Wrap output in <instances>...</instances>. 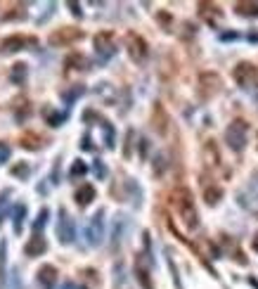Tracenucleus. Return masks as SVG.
I'll list each match as a JSON object with an SVG mask.
<instances>
[{"label": "nucleus", "mask_w": 258, "mask_h": 289, "mask_svg": "<svg viewBox=\"0 0 258 289\" xmlns=\"http://www.w3.org/2000/svg\"><path fill=\"white\" fill-rule=\"evenodd\" d=\"M126 48H128V54L135 59V62H145L149 54V48H147V40L135 34V31H128L126 34Z\"/></svg>", "instance_id": "nucleus-5"}, {"label": "nucleus", "mask_w": 258, "mask_h": 289, "mask_svg": "<svg viewBox=\"0 0 258 289\" xmlns=\"http://www.w3.org/2000/svg\"><path fill=\"white\" fill-rule=\"evenodd\" d=\"M225 140L227 144L235 149V152H241L244 147H246V140H249V126H246V121H241V119H235L227 130H225Z\"/></svg>", "instance_id": "nucleus-3"}, {"label": "nucleus", "mask_w": 258, "mask_h": 289, "mask_svg": "<svg viewBox=\"0 0 258 289\" xmlns=\"http://www.w3.org/2000/svg\"><path fill=\"white\" fill-rule=\"evenodd\" d=\"M152 121H154V128L164 135L166 133V126H168V116H166V111H164V107L156 102L154 105V114H152Z\"/></svg>", "instance_id": "nucleus-18"}, {"label": "nucleus", "mask_w": 258, "mask_h": 289, "mask_svg": "<svg viewBox=\"0 0 258 289\" xmlns=\"http://www.w3.org/2000/svg\"><path fill=\"white\" fill-rule=\"evenodd\" d=\"M235 12L241 17H258V2H235Z\"/></svg>", "instance_id": "nucleus-21"}, {"label": "nucleus", "mask_w": 258, "mask_h": 289, "mask_svg": "<svg viewBox=\"0 0 258 289\" xmlns=\"http://www.w3.org/2000/svg\"><path fill=\"white\" fill-rule=\"evenodd\" d=\"M92 171H95V176H97L100 181H102V178H107V166H104V162H100V159H97L95 166H92Z\"/></svg>", "instance_id": "nucleus-32"}, {"label": "nucleus", "mask_w": 258, "mask_h": 289, "mask_svg": "<svg viewBox=\"0 0 258 289\" xmlns=\"http://www.w3.org/2000/svg\"><path fill=\"white\" fill-rule=\"evenodd\" d=\"M40 135H36V133H24L21 135V147L24 149H31V152H36V149H40Z\"/></svg>", "instance_id": "nucleus-22"}, {"label": "nucleus", "mask_w": 258, "mask_h": 289, "mask_svg": "<svg viewBox=\"0 0 258 289\" xmlns=\"http://www.w3.org/2000/svg\"><path fill=\"white\" fill-rule=\"evenodd\" d=\"M69 7L74 10V15H76V17H81V5H76V2H69Z\"/></svg>", "instance_id": "nucleus-36"}, {"label": "nucleus", "mask_w": 258, "mask_h": 289, "mask_svg": "<svg viewBox=\"0 0 258 289\" xmlns=\"http://www.w3.org/2000/svg\"><path fill=\"white\" fill-rule=\"evenodd\" d=\"M102 128H104V143H107V147H114V128H111L109 121H102Z\"/></svg>", "instance_id": "nucleus-27"}, {"label": "nucleus", "mask_w": 258, "mask_h": 289, "mask_svg": "<svg viewBox=\"0 0 258 289\" xmlns=\"http://www.w3.org/2000/svg\"><path fill=\"white\" fill-rule=\"evenodd\" d=\"M249 285H251L254 289H258V280H256V277H249Z\"/></svg>", "instance_id": "nucleus-38"}, {"label": "nucleus", "mask_w": 258, "mask_h": 289, "mask_svg": "<svg viewBox=\"0 0 258 289\" xmlns=\"http://www.w3.org/2000/svg\"><path fill=\"white\" fill-rule=\"evenodd\" d=\"M223 40H237V34H232V31H230V34H223Z\"/></svg>", "instance_id": "nucleus-37"}, {"label": "nucleus", "mask_w": 258, "mask_h": 289, "mask_svg": "<svg viewBox=\"0 0 258 289\" xmlns=\"http://www.w3.org/2000/svg\"><path fill=\"white\" fill-rule=\"evenodd\" d=\"M24 218H26V206H24V204H19L17 209H15V220H12V223H15V233H21V225H24Z\"/></svg>", "instance_id": "nucleus-23"}, {"label": "nucleus", "mask_w": 258, "mask_h": 289, "mask_svg": "<svg viewBox=\"0 0 258 289\" xmlns=\"http://www.w3.org/2000/svg\"><path fill=\"white\" fill-rule=\"evenodd\" d=\"M24 48H26V38L24 36H10V38H5V40L0 43V50L7 53V54L19 53V50H24Z\"/></svg>", "instance_id": "nucleus-16"}, {"label": "nucleus", "mask_w": 258, "mask_h": 289, "mask_svg": "<svg viewBox=\"0 0 258 289\" xmlns=\"http://www.w3.org/2000/svg\"><path fill=\"white\" fill-rule=\"evenodd\" d=\"M81 38H83V31H78L76 26H64L50 36V45H69V43H76Z\"/></svg>", "instance_id": "nucleus-8"}, {"label": "nucleus", "mask_w": 258, "mask_h": 289, "mask_svg": "<svg viewBox=\"0 0 258 289\" xmlns=\"http://www.w3.org/2000/svg\"><path fill=\"white\" fill-rule=\"evenodd\" d=\"M12 69H15V72H12V81H15V83H21V81H24V76H26V64H24V62H19V64H15Z\"/></svg>", "instance_id": "nucleus-25"}, {"label": "nucleus", "mask_w": 258, "mask_h": 289, "mask_svg": "<svg viewBox=\"0 0 258 289\" xmlns=\"http://www.w3.org/2000/svg\"><path fill=\"white\" fill-rule=\"evenodd\" d=\"M5 253H7V244H0V287L5 285Z\"/></svg>", "instance_id": "nucleus-26"}, {"label": "nucleus", "mask_w": 258, "mask_h": 289, "mask_svg": "<svg viewBox=\"0 0 258 289\" xmlns=\"http://www.w3.org/2000/svg\"><path fill=\"white\" fill-rule=\"evenodd\" d=\"M45 220H48V209H40L38 211V218H36V223H34V230H43L45 228Z\"/></svg>", "instance_id": "nucleus-30"}, {"label": "nucleus", "mask_w": 258, "mask_h": 289, "mask_svg": "<svg viewBox=\"0 0 258 289\" xmlns=\"http://www.w3.org/2000/svg\"><path fill=\"white\" fill-rule=\"evenodd\" d=\"M57 280H59V272H57L55 266H40V271H38V282H40L43 287L52 289L57 285Z\"/></svg>", "instance_id": "nucleus-12"}, {"label": "nucleus", "mask_w": 258, "mask_h": 289, "mask_svg": "<svg viewBox=\"0 0 258 289\" xmlns=\"http://www.w3.org/2000/svg\"><path fill=\"white\" fill-rule=\"evenodd\" d=\"M135 277L142 285V289H154L152 280H149V258L145 253H138L135 256Z\"/></svg>", "instance_id": "nucleus-9"}, {"label": "nucleus", "mask_w": 258, "mask_h": 289, "mask_svg": "<svg viewBox=\"0 0 258 289\" xmlns=\"http://www.w3.org/2000/svg\"><path fill=\"white\" fill-rule=\"evenodd\" d=\"M62 289H74V285H71V282H67V285H64Z\"/></svg>", "instance_id": "nucleus-41"}, {"label": "nucleus", "mask_w": 258, "mask_h": 289, "mask_svg": "<svg viewBox=\"0 0 258 289\" xmlns=\"http://www.w3.org/2000/svg\"><path fill=\"white\" fill-rule=\"evenodd\" d=\"M232 78L240 86L241 90H256L258 88V67H254L251 62H240L232 69Z\"/></svg>", "instance_id": "nucleus-2"}, {"label": "nucleus", "mask_w": 258, "mask_h": 289, "mask_svg": "<svg viewBox=\"0 0 258 289\" xmlns=\"http://www.w3.org/2000/svg\"><path fill=\"white\" fill-rule=\"evenodd\" d=\"M204 162H206V166H218V162H221L218 149H216V143H213V140H208V143L204 144Z\"/></svg>", "instance_id": "nucleus-20"}, {"label": "nucleus", "mask_w": 258, "mask_h": 289, "mask_svg": "<svg viewBox=\"0 0 258 289\" xmlns=\"http://www.w3.org/2000/svg\"><path fill=\"white\" fill-rule=\"evenodd\" d=\"M133 135H135V133H133V130H128V135H126V152H123L126 157H130V144H133Z\"/></svg>", "instance_id": "nucleus-34"}, {"label": "nucleus", "mask_w": 258, "mask_h": 289, "mask_svg": "<svg viewBox=\"0 0 258 289\" xmlns=\"http://www.w3.org/2000/svg\"><path fill=\"white\" fill-rule=\"evenodd\" d=\"M81 95H83V86H74V90L71 92H62V97L67 100V105H71L76 97H81Z\"/></svg>", "instance_id": "nucleus-28"}, {"label": "nucleus", "mask_w": 258, "mask_h": 289, "mask_svg": "<svg viewBox=\"0 0 258 289\" xmlns=\"http://www.w3.org/2000/svg\"><path fill=\"white\" fill-rule=\"evenodd\" d=\"M29 173H31V168H29V163H24V162H21V166L12 168V176L15 178H29Z\"/></svg>", "instance_id": "nucleus-29"}, {"label": "nucleus", "mask_w": 258, "mask_h": 289, "mask_svg": "<svg viewBox=\"0 0 258 289\" xmlns=\"http://www.w3.org/2000/svg\"><path fill=\"white\" fill-rule=\"evenodd\" d=\"M81 147H83V149H92V144H90V135H88V133H86V135H83V140H81Z\"/></svg>", "instance_id": "nucleus-35"}, {"label": "nucleus", "mask_w": 258, "mask_h": 289, "mask_svg": "<svg viewBox=\"0 0 258 289\" xmlns=\"http://www.w3.org/2000/svg\"><path fill=\"white\" fill-rule=\"evenodd\" d=\"M199 86H202V97H211V95H216L218 88H221V78H218V73H202V78H199Z\"/></svg>", "instance_id": "nucleus-11"}, {"label": "nucleus", "mask_w": 258, "mask_h": 289, "mask_svg": "<svg viewBox=\"0 0 258 289\" xmlns=\"http://www.w3.org/2000/svg\"><path fill=\"white\" fill-rule=\"evenodd\" d=\"M86 64H88V62H86V57H83V54H81V53H71L67 59H64V72H67V73L83 72V69H86Z\"/></svg>", "instance_id": "nucleus-17"}, {"label": "nucleus", "mask_w": 258, "mask_h": 289, "mask_svg": "<svg viewBox=\"0 0 258 289\" xmlns=\"http://www.w3.org/2000/svg\"><path fill=\"white\" fill-rule=\"evenodd\" d=\"M251 244H254V249H256V252H258V233H256V235H254V242H251Z\"/></svg>", "instance_id": "nucleus-40"}, {"label": "nucleus", "mask_w": 258, "mask_h": 289, "mask_svg": "<svg viewBox=\"0 0 258 289\" xmlns=\"http://www.w3.org/2000/svg\"><path fill=\"white\" fill-rule=\"evenodd\" d=\"M40 114H43V119H45V124L52 128H59L64 121H67V114L64 111H57V109H52L50 105H45V107L40 109Z\"/></svg>", "instance_id": "nucleus-14"}, {"label": "nucleus", "mask_w": 258, "mask_h": 289, "mask_svg": "<svg viewBox=\"0 0 258 289\" xmlns=\"http://www.w3.org/2000/svg\"><path fill=\"white\" fill-rule=\"evenodd\" d=\"M197 10H199V15H202L211 26H216V21L223 17V12H221V7L218 5H213V2H199L197 5Z\"/></svg>", "instance_id": "nucleus-13"}, {"label": "nucleus", "mask_w": 258, "mask_h": 289, "mask_svg": "<svg viewBox=\"0 0 258 289\" xmlns=\"http://www.w3.org/2000/svg\"><path fill=\"white\" fill-rule=\"evenodd\" d=\"M171 209L175 211V216L183 220V225L187 230H197L199 225V214H197V206H194V197L187 187H175L171 192Z\"/></svg>", "instance_id": "nucleus-1"}, {"label": "nucleus", "mask_w": 258, "mask_h": 289, "mask_svg": "<svg viewBox=\"0 0 258 289\" xmlns=\"http://www.w3.org/2000/svg\"><path fill=\"white\" fill-rule=\"evenodd\" d=\"M95 53L97 57L104 62V59H109L111 54L116 53V36L111 34V31H100L97 36H95Z\"/></svg>", "instance_id": "nucleus-6"}, {"label": "nucleus", "mask_w": 258, "mask_h": 289, "mask_svg": "<svg viewBox=\"0 0 258 289\" xmlns=\"http://www.w3.org/2000/svg\"><path fill=\"white\" fill-rule=\"evenodd\" d=\"M86 237H88V244H90V247L102 244V237H104V209H100V211L90 218Z\"/></svg>", "instance_id": "nucleus-7"}, {"label": "nucleus", "mask_w": 258, "mask_h": 289, "mask_svg": "<svg viewBox=\"0 0 258 289\" xmlns=\"http://www.w3.org/2000/svg\"><path fill=\"white\" fill-rule=\"evenodd\" d=\"M86 173H88V166H86V162L76 159L74 166H71V173H69V178H71V181H76V178H81V176H86Z\"/></svg>", "instance_id": "nucleus-24"}, {"label": "nucleus", "mask_w": 258, "mask_h": 289, "mask_svg": "<svg viewBox=\"0 0 258 289\" xmlns=\"http://www.w3.org/2000/svg\"><path fill=\"white\" fill-rule=\"evenodd\" d=\"M204 199H206V204H218L223 199V187L221 185H216V182H211V185H204Z\"/></svg>", "instance_id": "nucleus-19"}, {"label": "nucleus", "mask_w": 258, "mask_h": 289, "mask_svg": "<svg viewBox=\"0 0 258 289\" xmlns=\"http://www.w3.org/2000/svg\"><path fill=\"white\" fill-rule=\"evenodd\" d=\"M249 40H251V43H258V34H249Z\"/></svg>", "instance_id": "nucleus-39"}, {"label": "nucleus", "mask_w": 258, "mask_h": 289, "mask_svg": "<svg viewBox=\"0 0 258 289\" xmlns=\"http://www.w3.org/2000/svg\"><path fill=\"white\" fill-rule=\"evenodd\" d=\"M156 19H159V21H161L164 26H168V24H171V15H168L166 10H161V12L156 15Z\"/></svg>", "instance_id": "nucleus-33"}, {"label": "nucleus", "mask_w": 258, "mask_h": 289, "mask_svg": "<svg viewBox=\"0 0 258 289\" xmlns=\"http://www.w3.org/2000/svg\"><path fill=\"white\" fill-rule=\"evenodd\" d=\"M95 187H92L90 182H83L78 190H76V195H74V199H76V204L78 206H88L90 201H95Z\"/></svg>", "instance_id": "nucleus-15"}, {"label": "nucleus", "mask_w": 258, "mask_h": 289, "mask_svg": "<svg viewBox=\"0 0 258 289\" xmlns=\"http://www.w3.org/2000/svg\"><path fill=\"white\" fill-rule=\"evenodd\" d=\"M59 220H57V237H59V242L62 244H71L76 239V223H74V218L69 216V211L62 206L59 209Z\"/></svg>", "instance_id": "nucleus-4"}, {"label": "nucleus", "mask_w": 258, "mask_h": 289, "mask_svg": "<svg viewBox=\"0 0 258 289\" xmlns=\"http://www.w3.org/2000/svg\"><path fill=\"white\" fill-rule=\"evenodd\" d=\"M10 157H12V147H10L7 143H0V166L7 162Z\"/></svg>", "instance_id": "nucleus-31"}, {"label": "nucleus", "mask_w": 258, "mask_h": 289, "mask_svg": "<svg viewBox=\"0 0 258 289\" xmlns=\"http://www.w3.org/2000/svg\"><path fill=\"white\" fill-rule=\"evenodd\" d=\"M48 252V242H45V237L38 235V233H34L31 235V239L26 242V247H24V253L26 256H31V258H38L40 253Z\"/></svg>", "instance_id": "nucleus-10"}]
</instances>
